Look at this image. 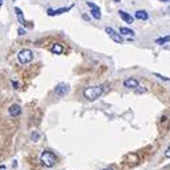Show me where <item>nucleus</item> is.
I'll return each mask as SVG.
<instances>
[{
    "instance_id": "1",
    "label": "nucleus",
    "mask_w": 170,
    "mask_h": 170,
    "mask_svg": "<svg viewBox=\"0 0 170 170\" xmlns=\"http://www.w3.org/2000/svg\"><path fill=\"white\" fill-rule=\"evenodd\" d=\"M102 94H103V89H102L101 86L89 87V89H86L83 92L84 98H87L89 101H95V99H98Z\"/></svg>"
},
{
    "instance_id": "2",
    "label": "nucleus",
    "mask_w": 170,
    "mask_h": 170,
    "mask_svg": "<svg viewBox=\"0 0 170 170\" xmlns=\"http://www.w3.org/2000/svg\"><path fill=\"white\" fill-rule=\"evenodd\" d=\"M40 161L46 167H52L55 165V162H56V157L51 151H43L40 154Z\"/></svg>"
},
{
    "instance_id": "3",
    "label": "nucleus",
    "mask_w": 170,
    "mask_h": 170,
    "mask_svg": "<svg viewBox=\"0 0 170 170\" xmlns=\"http://www.w3.org/2000/svg\"><path fill=\"white\" fill-rule=\"evenodd\" d=\"M34 59V52L31 51V50H28V48H24V50H22L19 54H17V61L20 62L22 64H27V63H30V62Z\"/></svg>"
},
{
    "instance_id": "4",
    "label": "nucleus",
    "mask_w": 170,
    "mask_h": 170,
    "mask_svg": "<svg viewBox=\"0 0 170 170\" xmlns=\"http://www.w3.org/2000/svg\"><path fill=\"white\" fill-rule=\"evenodd\" d=\"M104 31H106V34L109 35V36L111 37V39L115 42V43H119V44L123 43V39H122V36L117 31H114L111 27H106V30H104Z\"/></svg>"
},
{
    "instance_id": "5",
    "label": "nucleus",
    "mask_w": 170,
    "mask_h": 170,
    "mask_svg": "<svg viewBox=\"0 0 170 170\" xmlns=\"http://www.w3.org/2000/svg\"><path fill=\"white\" fill-rule=\"evenodd\" d=\"M87 6L90 7V9H91V15L94 19H97V20H99L101 19V9H99V7L97 6V4L91 3V1H87Z\"/></svg>"
},
{
    "instance_id": "6",
    "label": "nucleus",
    "mask_w": 170,
    "mask_h": 170,
    "mask_svg": "<svg viewBox=\"0 0 170 170\" xmlns=\"http://www.w3.org/2000/svg\"><path fill=\"white\" fill-rule=\"evenodd\" d=\"M70 91V86L67 83H61V84H58V86L55 87V92L58 94V95H66L67 92Z\"/></svg>"
},
{
    "instance_id": "7",
    "label": "nucleus",
    "mask_w": 170,
    "mask_h": 170,
    "mask_svg": "<svg viewBox=\"0 0 170 170\" xmlns=\"http://www.w3.org/2000/svg\"><path fill=\"white\" fill-rule=\"evenodd\" d=\"M8 112L11 117H19L22 114V107L19 104H11L8 109Z\"/></svg>"
},
{
    "instance_id": "8",
    "label": "nucleus",
    "mask_w": 170,
    "mask_h": 170,
    "mask_svg": "<svg viewBox=\"0 0 170 170\" xmlns=\"http://www.w3.org/2000/svg\"><path fill=\"white\" fill-rule=\"evenodd\" d=\"M72 8V6L71 7H66V8H59V9H47V15L48 16H55V15H61V14H64V12H67V11H70V9Z\"/></svg>"
},
{
    "instance_id": "9",
    "label": "nucleus",
    "mask_w": 170,
    "mask_h": 170,
    "mask_svg": "<svg viewBox=\"0 0 170 170\" xmlns=\"http://www.w3.org/2000/svg\"><path fill=\"white\" fill-rule=\"evenodd\" d=\"M138 81H137L135 78H127L126 81L123 82V86L126 87V89H137L138 87Z\"/></svg>"
},
{
    "instance_id": "10",
    "label": "nucleus",
    "mask_w": 170,
    "mask_h": 170,
    "mask_svg": "<svg viewBox=\"0 0 170 170\" xmlns=\"http://www.w3.org/2000/svg\"><path fill=\"white\" fill-rule=\"evenodd\" d=\"M119 16H121V19L125 22V23H127V24H133V22H134V17L131 16V15H129L127 12H125V11H119Z\"/></svg>"
},
{
    "instance_id": "11",
    "label": "nucleus",
    "mask_w": 170,
    "mask_h": 170,
    "mask_svg": "<svg viewBox=\"0 0 170 170\" xmlns=\"http://www.w3.org/2000/svg\"><path fill=\"white\" fill-rule=\"evenodd\" d=\"M134 17L138 19V20H147V19H149V14H147L146 11H143V9H139V11L135 12Z\"/></svg>"
},
{
    "instance_id": "12",
    "label": "nucleus",
    "mask_w": 170,
    "mask_h": 170,
    "mask_svg": "<svg viewBox=\"0 0 170 170\" xmlns=\"http://www.w3.org/2000/svg\"><path fill=\"white\" fill-rule=\"evenodd\" d=\"M15 14H16V16H17V20H19V23L23 24V26H27V22H26V19H24V16H23V12H22V9L16 7V8H15Z\"/></svg>"
},
{
    "instance_id": "13",
    "label": "nucleus",
    "mask_w": 170,
    "mask_h": 170,
    "mask_svg": "<svg viewBox=\"0 0 170 170\" xmlns=\"http://www.w3.org/2000/svg\"><path fill=\"white\" fill-rule=\"evenodd\" d=\"M51 52L52 54H56V55H61L62 52H63V46L59 43H55L54 46L51 47Z\"/></svg>"
},
{
    "instance_id": "14",
    "label": "nucleus",
    "mask_w": 170,
    "mask_h": 170,
    "mask_svg": "<svg viewBox=\"0 0 170 170\" xmlns=\"http://www.w3.org/2000/svg\"><path fill=\"white\" fill-rule=\"evenodd\" d=\"M170 42V35H166V36H161L158 39H156V44H165V43H169Z\"/></svg>"
},
{
    "instance_id": "15",
    "label": "nucleus",
    "mask_w": 170,
    "mask_h": 170,
    "mask_svg": "<svg viewBox=\"0 0 170 170\" xmlns=\"http://www.w3.org/2000/svg\"><path fill=\"white\" fill-rule=\"evenodd\" d=\"M119 32H121L122 35H126V36H133V35H134L133 30L127 28V27H121V28H119Z\"/></svg>"
},
{
    "instance_id": "16",
    "label": "nucleus",
    "mask_w": 170,
    "mask_h": 170,
    "mask_svg": "<svg viewBox=\"0 0 170 170\" xmlns=\"http://www.w3.org/2000/svg\"><path fill=\"white\" fill-rule=\"evenodd\" d=\"M39 133H36V131H34V133L31 134V141H34V142H36V141H39Z\"/></svg>"
},
{
    "instance_id": "17",
    "label": "nucleus",
    "mask_w": 170,
    "mask_h": 170,
    "mask_svg": "<svg viewBox=\"0 0 170 170\" xmlns=\"http://www.w3.org/2000/svg\"><path fill=\"white\" fill-rule=\"evenodd\" d=\"M17 34H19V35L22 36V35L26 34V30H24V28H19V30H17Z\"/></svg>"
},
{
    "instance_id": "18",
    "label": "nucleus",
    "mask_w": 170,
    "mask_h": 170,
    "mask_svg": "<svg viewBox=\"0 0 170 170\" xmlns=\"http://www.w3.org/2000/svg\"><path fill=\"white\" fill-rule=\"evenodd\" d=\"M165 156H166L167 158H170V146L166 149V151H165Z\"/></svg>"
},
{
    "instance_id": "19",
    "label": "nucleus",
    "mask_w": 170,
    "mask_h": 170,
    "mask_svg": "<svg viewBox=\"0 0 170 170\" xmlns=\"http://www.w3.org/2000/svg\"><path fill=\"white\" fill-rule=\"evenodd\" d=\"M12 84H14L15 89H17V87H19V83H16V82H12Z\"/></svg>"
},
{
    "instance_id": "20",
    "label": "nucleus",
    "mask_w": 170,
    "mask_h": 170,
    "mask_svg": "<svg viewBox=\"0 0 170 170\" xmlns=\"http://www.w3.org/2000/svg\"><path fill=\"white\" fill-rule=\"evenodd\" d=\"M162 3H170V0H161Z\"/></svg>"
},
{
    "instance_id": "21",
    "label": "nucleus",
    "mask_w": 170,
    "mask_h": 170,
    "mask_svg": "<svg viewBox=\"0 0 170 170\" xmlns=\"http://www.w3.org/2000/svg\"><path fill=\"white\" fill-rule=\"evenodd\" d=\"M6 169V166H4V165H1V166H0V170H4Z\"/></svg>"
},
{
    "instance_id": "22",
    "label": "nucleus",
    "mask_w": 170,
    "mask_h": 170,
    "mask_svg": "<svg viewBox=\"0 0 170 170\" xmlns=\"http://www.w3.org/2000/svg\"><path fill=\"white\" fill-rule=\"evenodd\" d=\"M102 170H114V169H111V167H107V169H102Z\"/></svg>"
},
{
    "instance_id": "23",
    "label": "nucleus",
    "mask_w": 170,
    "mask_h": 170,
    "mask_svg": "<svg viewBox=\"0 0 170 170\" xmlns=\"http://www.w3.org/2000/svg\"><path fill=\"white\" fill-rule=\"evenodd\" d=\"M112 1H115V3H119V1H121V0H112Z\"/></svg>"
},
{
    "instance_id": "24",
    "label": "nucleus",
    "mask_w": 170,
    "mask_h": 170,
    "mask_svg": "<svg viewBox=\"0 0 170 170\" xmlns=\"http://www.w3.org/2000/svg\"><path fill=\"white\" fill-rule=\"evenodd\" d=\"M14 1H15V0H14Z\"/></svg>"
}]
</instances>
